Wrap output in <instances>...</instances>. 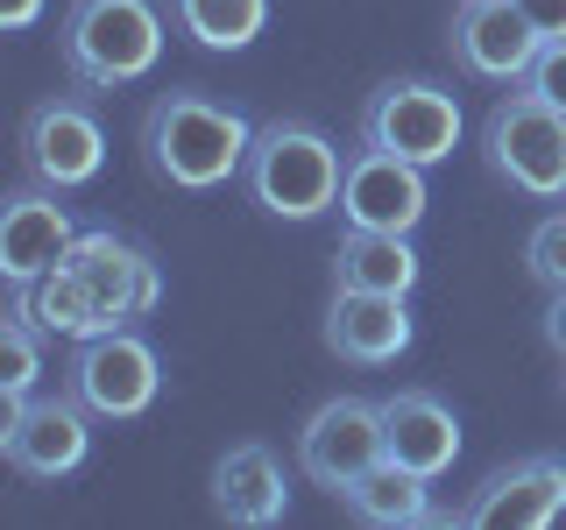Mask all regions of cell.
Wrapping results in <instances>:
<instances>
[{
	"label": "cell",
	"instance_id": "cell-17",
	"mask_svg": "<svg viewBox=\"0 0 566 530\" xmlns=\"http://www.w3.org/2000/svg\"><path fill=\"white\" fill-rule=\"evenodd\" d=\"M411 311L403 297H382V290H333V311H326V347L340 353L347 368H382L411 347Z\"/></svg>",
	"mask_w": 566,
	"mask_h": 530
},
{
	"label": "cell",
	"instance_id": "cell-13",
	"mask_svg": "<svg viewBox=\"0 0 566 530\" xmlns=\"http://www.w3.org/2000/svg\"><path fill=\"white\" fill-rule=\"evenodd\" d=\"M71 241H78V226H71L64 191H50V184L29 177V184L0 205V276H8V290L50 276L71 255Z\"/></svg>",
	"mask_w": 566,
	"mask_h": 530
},
{
	"label": "cell",
	"instance_id": "cell-12",
	"mask_svg": "<svg viewBox=\"0 0 566 530\" xmlns=\"http://www.w3.org/2000/svg\"><path fill=\"white\" fill-rule=\"evenodd\" d=\"M64 262L93 283L106 326H135V318H149L156 297H164V269H156V255L135 247V241H120L114 226H85V234L71 241Z\"/></svg>",
	"mask_w": 566,
	"mask_h": 530
},
{
	"label": "cell",
	"instance_id": "cell-7",
	"mask_svg": "<svg viewBox=\"0 0 566 530\" xmlns=\"http://www.w3.org/2000/svg\"><path fill=\"white\" fill-rule=\"evenodd\" d=\"M0 453H8L14 474L29 481H57V474H78L85 453H93V411L78 396H22L0 403Z\"/></svg>",
	"mask_w": 566,
	"mask_h": 530
},
{
	"label": "cell",
	"instance_id": "cell-16",
	"mask_svg": "<svg viewBox=\"0 0 566 530\" xmlns=\"http://www.w3.org/2000/svg\"><path fill=\"white\" fill-rule=\"evenodd\" d=\"M382 446H389L397 467L439 481V474L460 459V417L432 396V389H397V396H382Z\"/></svg>",
	"mask_w": 566,
	"mask_h": 530
},
{
	"label": "cell",
	"instance_id": "cell-1",
	"mask_svg": "<svg viewBox=\"0 0 566 530\" xmlns=\"http://www.w3.org/2000/svg\"><path fill=\"white\" fill-rule=\"evenodd\" d=\"M248 149H255L248 114L199 93V85L156 93L149 114H142V163L170 191H220L227 177L248 170Z\"/></svg>",
	"mask_w": 566,
	"mask_h": 530
},
{
	"label": "cell",
	"instance_id": "cell-10",
	"mask_svg": "<svg viewBox=\"0 0 566 530\" xmlns=\"http://www.w3.org/2000/svg\"><path fill=\"white\" fill-rule=\"evenodd\" d=\"M566 517V459L531 453L495 467L482 488L460 502V523L468 530H545Z\"/></svg>",
	"mask_w": 566,
	"mask_h": 530
},
{
	"label": "cell",
	"instance_id": "cell-2",
	"mask_svg": "<svg viewBox=\"0 0 566 530\" xmlns=\"http://www.w3.org/2000/svg\"><path fill=\"white\" fill-rule=\"evenodd\" d=\"M340 177H347V156L312 120H262L241 184L270 220H318V212L340 205Z\"/></svg>",
	"mask_w": 566,
	"mask_h": 530
},
{
	"label": "cell",
	"instance_id": "cell-11",
	"mask_svg": "<svg viewBox=\"0 0 566 530\" xmlns=\"http://www.w3.org/2000/svg\"><path fill=\"white\" fill-rule=\"evenodd\" d=\"M538 43L545 35L524 22L517 0H460L453 29H447L453 64L468 71V78H482V85H517L531 71V57H538Z\"/></svg>",
	"mask_w": 566,
	"mask_h": 530
},
{
	"label": "cell",
	"instance_id": "cell-27",
	"mask_svg": "<svg viewBox=\"0 0 566 530\" xmlns=\"http://www.w3.org/2000/svg\"><path fill=\"white\" fill-rule=\"evenodd\" d=\"M35 14H43V0H0V22H8L14 35L35 29Z\"/></svg>",
	"mask_w": 566,
	"mask_h": 530
},
{
	"label": "cell",
	"instance_id": "cell-15",
	"mask_svg": "<svg viewBox=\"0 0 566 530\" xmlns=\"http://www.w3.org/2000/svg\"><path fill=\"white\" fill-rule=\"evenodd\" d=\"M212 509L234 530H270L291 509V488H283V459L262 446V438H241L212 459Z\"/></svg>",
	"mask_w": 566,
	"mask_h": 530
},
{
	"label": "cell",
	"instance_id": "cell-25",
	"mask_svg": "<svg viewBox=\"0 0 566 530\" xmlns=\"http://www.w3.org/2000/svg\"><path fill=\"white\" fill-rule=\"evenodd\" d=\"M524 8V22L545 35V43H553V35H566V0H517Z\"/></svg>",
	"mask_w": 566,
	"mask_h": 530
},
{
	"label": "cell",
	"instance_id": "cell-4",
	"mask_svg": "<svg viewBox=\"0 0 566 530\" xmlns=\"http://www.w3.org/2000/svg\"><path fill=\"white\" fill-rule=\"evenodd\" d=\"M482 156L510 191H524V199H566V114L545 106V99H531L524 85L489 106Z\"/></svg>",
	"mask_w": 566,
	"mask_h": 530
},
{
	"label": "cell",
	"instance_id": "cell-5",
	"mask_svg": "<svg viewBox=\"0 0 566 530\" xmlns=\"http://www.w3.org/2000/svg\"><path fill=\"white\" fill-rule=\"evenodd\" d=\"M361 141L403 156V163H418V170H432L460 149V99L432 78H389L361 106Z\"/></svg>",
	"mask_w": 566,
	"mask_h": 530
},
{
	"label": "cell",
	"instance_id": "cell-8",
	"mask_svg": "<svg viewBox=\"0 0 566 530\" xmlns=\"http://www.w3.org/2000/svg\"><path fill=\"white\" fill-rule=\"evenodd\" d=\"M376 459H389V446H382V403L368 396H326L297 424V467H305V481L333 495H347Z\"/></svg>",
	"mask_w": 566,
	"mask_h": 530
},
{
	"label": "cell",
	"instance_id": "cell-18",
	"mask_svg": "<svg viewBox=\"0 0 566 530\" xmlns=\"http://www.w3.org/2000/svg\"><path fill=\"white\" fill-rule=\"evenodd\" d=\"M424 262L411 255L403 234H376V226H347V241L333 247V290H382V297H411Z\"/></svg>",
	"mask_w": 566,
	"mask_h": 530
},
{
	"label": "cell",
	"instance_id": "cell-22",
	"mask_svg": "<svg viewBox=\"0 0 566 530\" xmlns=\"http://www.w3.org/2000/svg\"><path fill=\"white\" fill-rule=\"evenodd\" d=\"M35 375H43V326L8 305V318H0V403H22Z\"/></svg>",
	"mask_w": 566,
	"mask_h": 530
},
{
	"label": "cell",
	"instance_id": "cell-24",
	"mask_svg": "<svg viewBox=\"0 0 566 530\" xmlns=\"http://www.w3.org/2000/svg\"><path fill=\"white\" fill-rule=\"evenodd\" d=\"M517 85H524L531 99H545V106H559V114H566V35L538 43V57H531V71H524Z\"/></svg>",
	"mask_w": 566,
	"mask_h": 530
},
{
	"label": "cell",
	"instance_id": "cell-14",
	"mask_svg": "<svg viewBox=\"0 0 566 530\" xmlns=\"http://www.w3.org/2000/svg\"><path fill=\"white\" fill-rule=\"evenodd\" d=\"M340 220L376 226V234H411L424 220V170L361 141V149L347 156V177H340Z\"/></svg>",
	"mask_w": 566,
	"mask_h": 530
},
{
	"label": "cell",
	"instance_id": "cell-21",
	"mask_svg": "<svg viewBox=\"0 0 566 530\" xmlns=\"http://www.w3.org/2000/svg\"><path fill=\"white\" fill-rule=\"evenodd\" d=\"M170 29L199 50H248L270 29V0H170Z\"/></svg>",
	"mask_w": 566,
	"mask_h": 530
},
{
	"label": "cell",
	"instance_id": "cell-19",
	"mask_svg": "<svg viewBox=\"0 0 566 530\" xmlns=\"http://www.w3.org/2000/svg\"><path fill=\"white\" fill-rule=\"evenodd\" d=\"M14 311H29L35 326H43V340H93V332H106V311H99L93 283L71 269V262L22 283V290H14Z\"/></svg>",
	"mask_w": 566,
	"mask_h": 530
},
{
	"label": "cell",
	"instance_id": "cell-26",
	"mask_svg": "<svg viewBox=\"0 0 566 530\" xmlns=\"http://www.w3.org/2000/svg\"><path fill=\"white\" fill-rule=\"evenodd\" d=\"M545 347H553L559 361H566V290L545 297Z\"/></svg>",
	"mask_w": 566,
	"mask_h": 530
},
{
	"label": "cell",
	"instance_id": "cell-3",
	"mask_svg": "<svg viewBox=\"0 0 566 530\" xmlns=\"http://www.w3.org/2000/svg\"><path fill=\"white\" fill-rule=\"evenodd\" d=\"M164 57V14L156 0H71L64 14V64L85 93H120L149 78Z\"/></svg>",
	"mask_w": 566,
	"mask_h": 530
},
{
	"label": "cell",
	"instance_id": "cell-6",
	"mask_svg": "<svg viewBox=\"0 0 566 530\" xmlns=\"http://www.w3.org/2000/svg\"><path fill=\"white\" fill-rule=\"evenodd\" d=\"M64 389L93 417L128 424V417H142L156 403L164 361H156V347L142 340L135 326H106V332H93V340H78V353H71V368H64Z\"/></svg>",
	"mask_w": 566,
	"mask_h": 530
},
{
	"label": "cell",
	"instance_id": "cell-20",
	"mask_svg": "<svg viewBox=\"0 0 566 530\" xmlns=\"http://www.w3.org/2000/svg\"><path fill=\"white\" fill-rule=\"evenodd\" d=\"M424 488H432L424 474L397 467V459H376L340 502H347V517L368 523V530H411V523H432V495Z\"/></svg>",
	"mask_w": 566,
	"mask_h": 530
},
{
	"label": "cell",
	"instance_id": "cell-23",
	"mask_svg": "<svg viewBox=\"0 0 566 530\" xmlns=\"http://www.w3.org/2000/svg\"><path fill=\"white\" fill-rule=\"evenodd\" d=\"M524 269H531V283H545V290H566V212H545V220L531 226Z\"/></svg>",
	"mask_w": 566,
	"mask_h": 530
},
{
	"label": "cell",
	"instance_id": "cell-9",
	"mask_svg": "<svg viewBox=\"0 0 566 530\" xmlns=\"http://www.w3.org/2000/svg\"><path fill=\"white\" fill-rule=\"evenodd\" d=\"M22 163L35 184H50V191H78V184H93V177L106 170V128H99V114L85 99H35L29 106V120H22Z\"/></svg>",
	"mask_w": 566,
	"mask_h": 530
}]
</instances>
